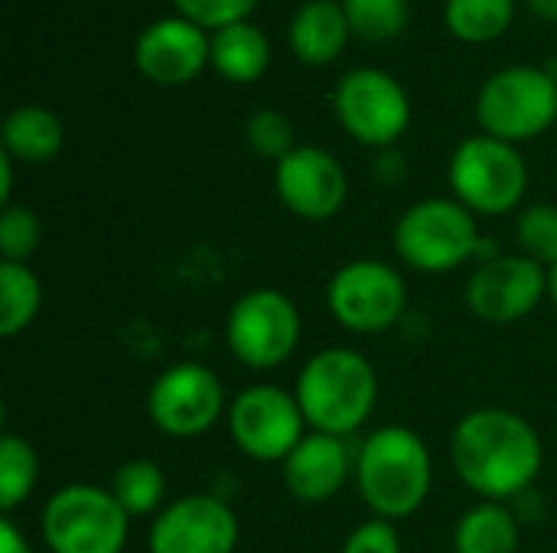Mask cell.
I'll list each match as a JSON object with an SVG mask.
<instances>
[{
	"label": "cell",
	"instance_id": "cell-1",
	"mask_svg": "<svg viewBox=\"0 0 557 553\" xmlns=\"http://www.w3.org/2000/svg\"><path fill=\"white\" fill-rule=\"evenodd\" d=\"M450 463L470 492L486 502H509L535 486L545 466V447L522 414L480 407L454 427Z\"/></svg>",
	"mask_w": 557,
	"mask_h": 553
},
{
	"label": "cell",
	"instance_id": "cell-2",
	"mask_svg": "<svg viewBox=\"0 0 557 553\" xmlns=\"http://www.w3.org/2000/svg\"><path fill=\"white\" fill-rule=\"evenodd\" d=\"M352 476L375 518L401 521L424 505L434 482V460L414 430L379 427L359 447Z\"/></svg>",
	"mask_w": 557,
	"mask_h": 553
},
{
	"label": "cell",
	"instance_id": "cell-3",
	"mask_svg": "<svg viewBox=\"0 0 557 553\" xmlns=\"http://www.w3.org/2000/svg\"><path fill=\"white\" fill-rule=\"evenodd\" d=\"M297 404L307 427L333 437L356 433L375 411L379 378L372 362L356 349H323L297 375Z\"/></svg>",
	"mask_w": 557,
	"mask_h": 553
},
{
	"label": "cell",
	"instance_id": "cell-4",
	"mask_svg": "<svg viewBox=\"0 0 557 553\" xmlns=\"http://www.w3.org/2000/svg\"><path fill=\"white\" fill-rule=\"evenodd\" d=\"M39 531L52 553H124L131 515L111 489L72 482L46 499Z\"/></svg>",
	"mask_w": 557,
	"mask_h": 553
},
{
	"label": "cell",
	"instance_id": "cell-5",
	"mask_svg": "<svg viewBox=\"0 0 557 553\" xmlns=\"http://www.w3.org/2000/svg\"><path fill=\"white\" fill-rule=\"evenodd\" d=\"M476 215L457 199H421L395 225V251L418 274H450L480 254Z\"/></svg>",
	"mask_w": 557,
	"mask_h": 553
},
{
	"label": "cell",
	"instance_id": "cell-6",
	"mask_svg": "<svg viewBox=\"0 0 557 553\" xmlns=\"http://www.w3.org/2000/svg\"><path fill=\"white\" fill-rule=\"evenodd\" d=\"M476 117L496 140H535L557 121V78L535 65H509L483 81Z\"/></svg>",
	"mask_w": 557,
	"mask_h": 553
},
{
	"label": "cell",
	"instance_id": "cell-7",
	"mask_svg": "<svg viewBox=\"0 0 557 553\" xmlns=\"http://www.w3.org/2000/svg\"><path fill=\"white\" fill-rule=\"evenodd\" d=\"M450 189L460 205L473 215L516 212L529 189V166L516 143L490 134L467 137L450 156Z\"/></svg>",
	"mask_w": 557,
	"mask_h": 553
},
{
	"label": "cell",
	"instance_id": "cell-8",
	"mask_svg": "<svg viewBox=\"0 0 557 553\" xmlns=\"http://www.w3.org/2000/svg\"><path fill=\"white\" fill-rule=\"evenodd\" d=\"M300 332L304 323L297 303L274 287L242 293L225 316V345L251 372L284 365L297 352Z\"/></svg>",
	"mask_w": 557,
	"mask_h": 553
},
{
	"label": "cell",
	"instance_id": "cell-9",
	"mask_svg": "<svg viewBox=\"0 0 557 553\" xmlns=\"http://www.w3.org/2000/svg\"><path fill=\"white\" fill-rule=\"evenodd\" d=\"M408 306L405 277L379 257H359L343 264L326 284L330 316L359 336L392 329Z\"/></svg>",
	"mask_w": 557,
	"mask_h": 553
},
{
	"label": "cell",
	"instance_id": "cell-10",
	"mask_svg": "<svg viewBox=\"0 0 557 553\" xmlns=\"http://www.w3.org/2000/svg\"><path fill=\"white\" fill-rule=\"evenodd\" d=\"M228 433L255 463H284L307 437V417L294 391L277 385H248L228 404Z\"/></svg>",
	"mask_w": 557,
	"mask_h": 553
},
{
	"label": "cell",
	"instance_id": "cell-11",
	"mask_svg": "<svg viewBox=\"0 0 557 553\" xmlns=\"http://www.w3.org/2000/svg\"><path fill=\"white\" fill-rule=\"evenodd\" d=\"M228 414L225 388L215 372H209L199 362H176L147 391V417L150 424L173 437V440H193L202 437L219 424V417Z\"/></svg>",
	"mask_w": 557,
	"mask_h": 553
},
{
	"label": "cell",
	"instance_id": "cell-12",
	"mask_svg": "<svg viewBox=\"0 0 557 553\" xmlns=\"http://www.w3.org/2000/svg\"><path fill=\"white\" fill-rule=\"evenodd\" d=\"M333 108L352 140L379 150H388L411 121V101L401 81H395L382 68L346 72L336 85Z\"/></svg>",
	"mask_w": 557,
	"mask_h": 553
},
{
	"label": "cell",
	"instance_id": "cell-13",
	"mask_svg": "<svg viewBox=\"0 0 557 553\" xmlns=\"http://www.w3.org/2000/svg\"><path fill=\"white\" fill-rule=\"evenodd\" d=\"M548 293V267L519 254L483 257L467 280V306L476 319L509 326L525 319Z\"/></svg>",
	"mask_w": 557,
	"mask_h": 553
},
{
	"label": "cell",
	"instance_id": "cell-14",
	"mask_svg": "<svg viewBox=\"0 0 557 553\" xmlns=\"http://www.w3.org/2000/svg\"><path fill=\"white\" fill-rule=\"evenodd\" d=\"M238 515L235 508L206 492L183 495L157 512L147 531L150 553H235Z\"/></svg>",
	"mask_w": 557,
	"mask_h": 553
},
{
	"label": "cell",
	"instance_id": "cell-15",
	"mask_svg": "<svg viewBox=\"0 0 557 553\" xmlns=\"http://www.w3.org/2000/svg\"><path fill=\"white\" fill-rule=\"evenodd\" d=\"M274 192L297 218L326 222L346 205L349 179L343 163L323 147H294L274 163Z\"/></svg>",
	"mask_w": 557,
	"mask_h": 553
},
{
	"label": "cell",
	"instance_id": "cell-16",
	"mask_svg": "<svg viewBox=\"0 0 557 553\" xmlns=\"http://www.w3.org/2000/svg\"><path fill=\"white\" fill-rule=\"evenodd\" d=\"M212 59V39L186 16H163L150 23L134 46V62L153 85H186Z\"/></svg>",
	"mask_w": 557,
	"mask_h": 553
},
{
	"label": "cell",
	"instance_id": "cell-17",
	"mask_svg": "<svg viewBox=\"0 0 557 553\" xmlns=\"http://www.w3.org/2000/svg\"><path fill=\"white\" fill-rule=\"evenodd\" d=\"M356 473V456L346 447V437L333 433H307L294 453L281 463V479L287 492L304 505H323L330 502L346 479Z\"/></svg>",
	"mask_w": 557,
	"mask_h": 553
},
{
	"label": "cell",
	"instance_id": "cell-18",
	"mask_svg": "<svg viewBox=\"0 0 557 553\" xmlns=\"http://www.w3.org/2000/svg\"><path fill=\"white\" fill-rule=\"evenodd\" d=\"M290 49L307 65H330L346 49L349 20L336 0H307L290 20Z\"/></svg>",
	"mask_w": 557,
	"mask_h": 553
},
{
	"label": "cell",
	"instance_id": "cell-19",
	"mask_svg": "<svg viewBox=\"0 0 557 553\" xmlns=\"http://www.w3.org/2000/svg\"><path fill=\"white\" fill-rule=\"evenodd\" d=\"M62 140H65L62 121L39 104L13 108L0 127L3 153L20 163H49L62 150Z\"/></svg>",
	"mask_w": 557,
	"mask_h": 553
},
{
	"label": "cell",
	"instance_id": "cell-20",
	"mask_svg": "<svg viewBox=\"0 0 557 553\" xmlns=\"http://www.w3.org/2000/svg\"><path fill=\"white\" fill-rule=\"evenodd\" d=\"M209 62L225 81L248 85L268 72L271 42L255 23L242 20V23H232V26H222L212 33V59Z\"/></svg>",
	"mask_w": 557,
	"mask_h": 553
},
{
	"label": "cell",
	"instance_id": "cell-21",
	"mask_svg": "<svg viewBox=\"0 0 557 553\" xmlns=\"http://www.w3.org/2000/svg\"><path fill=\"white\" fill-rule=\"evenodd\" d=\"M519 518L506 502H480L467 508L454 528V553H516Z\"/></svg>",
	"mask_w": 557,
	"mask_h": 553
},
{
	"label": "cell",
	"instance_id": "cell-22",
	"mask_svg": "<svg viewBox=\"0 0 557 553\" xmlns=\"http://www.w3.org/2000/svg\"><path fill=\"white\" fill-rule=\"evenodd\" d=\"M42 306V284L29 264H0V336L13 339L33 326Z\"/></svg>",
	"mask_w": 557,
	"mask_h": 553
},
{
	"label": "cell",
	"instance_id": "cell-23",
	"mask_svg": "<svg viewBox=\"0 0 557 553\" xmlns=\"http://www.w3.org/2000/svg\"><path fill=\"white\" fill-rule=\"evenodd\" d=\"M111 495L131 518H144L153 512H163V495H166V479L163 469L153 460H127L114 469L111 476Z\"/></svg>",
	"mask_w": 557,
	"mask_h": 553
},
{
	"label": "cell",
	"instance_id": "cell-24",
	"mask_svg": "<svg viewBox=\"0 0 557 553\" xmlns=\"http://www.w3.org/2000/svg\"><path fill=\"white\" fill-rule=\"evenodd\" d=\"M516 0H447L444 23L463 42H490L509 29Z\"/></svg>",
	"mask_w": 557,
	"mask_h": 553
},
{
	"label": "cell",
	"instance_id": "cell-25",
	"mask_svg": "<svg viewBox=\"0 0 557 553\" xmlns=\"http://www.w3.org/2000/svg\"><path fill=\"white\" fill-rule=\"evenodd\" d=\"M39 482V456L26 437H0V512L13 515Z\"/></svg>",
	"mask_w": 557,
	"mask_h": 553
},
{
	"label": "cell",
	"instance_id": "cell-26",
	"mask_svg": "<svg viewBox=\"0 0 557 553\" xmlns=\"http://www.w3.org/2000/svg\"><path fill=\"white\" fill-rule=\"evenodd\" d=\"M349 33L366 42L395 39L408 23V0H343Z\"/></svg>",
	"mask_w": 557,
	"mask_h": 553
},
{
	"label": "cell",
	"instance_id": "cell-27",
	"mask_svg": "<svg viewBox=\"0 0 557 553\" xmlns=\"http://www.w3.org/2000/svg\"><path fill=\"white\" fill-rule=\"evenodd\" d=\"M516 241L525 257L539 261L542 267L557 264V205L539 202L519 212Z\"/></svg>",
	"mask_w": 557,
	"mask_h": 553
},
{
	"label": "cell",
	"instance_id": "cell-28",
	"mask_svg": "<svg viewBox=\"0 0 557 553\" xmlns=\"http://www.w3.org/2000/svg\"><path fill=\"white\" fill-rule=\"evenodd\" d=\"M42 241L39 215L29 205H3L0 212V257L13 264H26Z\"/></svg>",
	"mask_w": 557,
	"mask_h": 553
},
{
	"label": "cell",
	"instance_id": "cell-29",
	"mask_svg": "<svg viewBox=\"0 0 557 553\" xmlns=\"http://www.w3.org/2000/svg\"><path fill=\"white\" fill-rule=\"evenodd\" d=\"M245 137H248V147L258 156L274 160V163H281L294 150V127H290L287 114H281L274 108L255 111L248 117V124H245Z\"/></svg>",
	"mask_w": 557,
	"mask_h": 553
},
{
	"label": "cell",
	"instance_id": "cell-30",
	"mask_svg": "<svg viewBox=\"0 0 557 553\" xmlns=\"http://www.w3.org/2000/svg\"><path fill=\"white\" fill-rule=\"evenodd\" d=\"M173 7L180 16L215 33L222 26L242 23L258 7V0H173Z\"/></svg>",
	"mask_w": 557,
	"mask_h": 553
},
{
	"label": "cell",
	"instance_id": "cell-31",
	"mask_svg": "<svg viewBox=\"0 0 557 553\" xmlns=\"http://www.w3.org/2000/svg\"><path fill=\"white\" fill-rule=\"evenodd\" d=\"M343 553H401V538L395 531V521L369 518L356 525L343 544Z\"/></svg>",
	"mask_w": 557,
	"mask_h": 553
},
{
	"label": "cell",
	"instance_id": "cell-32",
	"mask_svg": "<svg viewBox=\"0 0 557 553\" xmlns=\"http://www.w3.org/2000/svg\"><path fill=\"white\" fill-rule=\"evenodd\" d=\"M0 553H33L26 535L16 528V521L10 515L0 518Z\"/></svg>",
	"mask_w": 557,
	"mask_h": 553
},
{
	"label": "cell",
	"instance_id": "cell-33",
	"mask_svg": "<svg viewBox=\"0 0 557 553\" xmlns=\"http://www.w3.org/2000/svg\"><path fill=\"white\" fill-rule=\"evenodd\" d=\"M10 192H13V156L0 150V202L3 205H10Z\"/></svg>",
	"mask_w": 557,
	"mask_h": 553
},
{
	"label": "cell",
	"instance_id": "cell-34",
	"mask_svg": "<svg viewBox=\"0 0 557 553\" xmlns=\"http://www.w3.org/2000/svg\"><path fill=\"white\" fill-rule=\"evenodd\" d=\"M525 3H529V10H532L539 20L557 23V0H525Z\"/></svg>",
	"mask_w": 557,
	"mask_h": 553
},
{
	"label": "cell",
	"instance_id": "cell-35",
	"mask_svg": "<svg viewBox=\"0 0 557 553\" xmlns=\"http://www.w3.org/2000/svg\"><path fill=\"white\" fill-rule=\"evenodd\" d=\"M548 297H552V303L557 306V264L548 267Z\"/></svg>",
	"mask_w": 557,
	"mask_h": 553
}]
</instances>
